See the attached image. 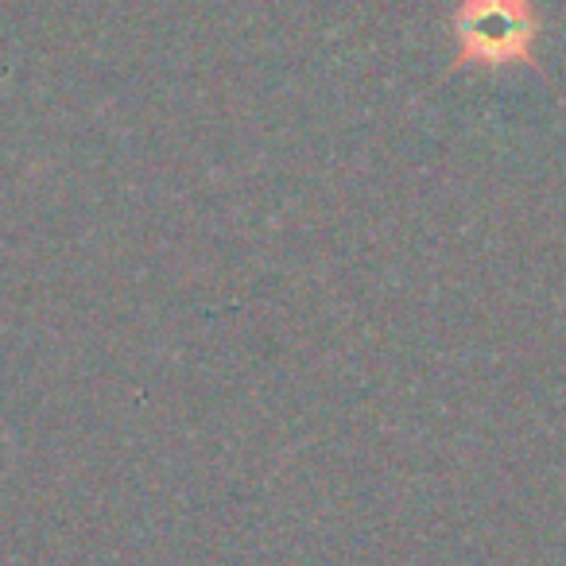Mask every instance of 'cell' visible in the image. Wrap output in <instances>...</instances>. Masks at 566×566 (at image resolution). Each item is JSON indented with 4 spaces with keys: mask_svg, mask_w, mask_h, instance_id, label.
Returning <instances> with one entry per match:
<instances>
[{
    "mask_svg": "<svg viewBox=\"0 0 566 566\" xmlns=\"http://www.w3.org/2000/svg\"><path fill=\"white\" fill-rule=\"evenodd\" d=\"M543 20L535 0H458L454 4V71H509L535 66Z\"/></svg>",
    "mask_w": 566,
    "mask_h": 566,
    "instance_id": "6da1fadb",
    "label": "cell"
}]
</instances>
